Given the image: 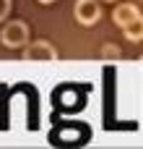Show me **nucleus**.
Masks as SVG:
<instances>
[{"label":"nucleus","instance_id":"nucleus-4","mask_svg":"<svg viewBox=\"0 0 143 149\" xmlns=\"http://www.w3.org/2000/svg\"><path fill=\"white\" fill-rule=\"evenodd\" d=\"M135 16H141V10H138L133 3H120V5L115 8V13H112V18H115V24H117L120 29H122L125 24H130Z\"/></svg>","mask_w":143,"mask_h":149},{"label":"nucleus","instance_id":"nucleus-6","mask_svg":"<svg viewBox=\"0 0 143 149\" xmlns=\"http://www.w3.org/2000/svg\"><path fill=\"white\" fill-rule=\"evenodd\" d=\"M8 13H10V0H0V21L8 18Z\"/></svg>","mask_w":143,"mask_h":149},{"label":"nucleus","instance_id":"nucleus-5","mask_svg":"<svg viewBox=\"0 0 143 149\" xmlns=\"http://www.w3.org/2000/svg\"><path fill=\"white\" fill-rule=\"evenodd\" d=\"M122 34H125V39H130V42H141L143 39V13L135 16L130 24L122 26Z\"/></svg>","mask_w":143,"mask_h":149},{"label":"nucleus","instance_id":"nucleus-2","mask_svg":"<svg viewBox=\"0 0 143 149\" xmlns=\"http://www.w3.org/2000/svg\"><path fill=\"white\" fill-rule=\"evenodd\" d=\"M23 60L26 63H52L57 60V50L50 42H34L23 47Z\"/></svg>","mask_w":143,"mask_h":149},{"label":"nucleus","instance_id":"nucleus-1","mask_svg":"<svg viewBox=\"0 0 143 149\" xmlns=\"http://www.w3.org/2000/svg\"><path fill=\"white\" fill-rule=\"evenodd\" d=\"M0 42H3V47H8V50L26 47V42H29V26H26L23 21H10V24H5L3 31H0Z\"/></svg>","mask_w":143,"mask_h":149},{"label":"nucleus","instance_id":"nucleus-8","mask_svg":"<svg viewBox=\"0 0 143 149\" xmlns=\"http://www.w3.org/2000/svg\"><path fill=\"white\" fill-rule=\"evenodd\" d=\"M107 3H115V0H107Z\"/></svg>","mask_w":143,"mask_h":149},{"label":"nucleus","instance_id":"nucleus-3","mask_svg":"<svg viewBox=\"0 0 143 149\" xmlns=\"http://www.w3.org/2000/svg\"><path fill=\"white\" fill-rule=\"evenodd\" d=\"M73 13H76V21L83 26H94L102 18V8L96 5V0H78Z\"/></svg>","mask_w":143,"mask_h":149},{"label":"nucleus","instance_id":"nucleus-7","mask_svg":"<svg viewBox=\"0 0 143 149\" xmlns=\"http://www.w3.org/2000/svg\"><path fill=\"white\" fill-rule=\"evenodd\" d=\"M39 3H42V5H50V3H55V0H39Z\"/></svg>","mask_w":143,"mask_h":149}]
</instances>
